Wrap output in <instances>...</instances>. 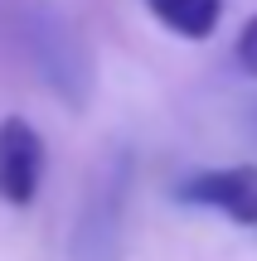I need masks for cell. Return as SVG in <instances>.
<instances>
[{"label": "cell", "instance_id": "1", "mask_svg": "<svg viewBox=\"0 0 257 261\" xmlns=\"http://www.w3.org/2000/svg\"><path fill=\"white\" fill-rule=\"evenodd\" d=\"M131 189H136V155L126 145L107 150L102 165L87 179L83 203H78L73 237H68V261H122Z\"/></svg>", "mask_w": 257, "mask_h": 261}, {"label": "cell", "instance_id": "2", "mask_svg": "<svg viewBox=\"0 0 257 261\" xmlns=\"http://www.w3.org/2000/svg\"><path fill=\"white\" fill-rule=\"evenodd\" d=\"M19 39H25L29 63L49 83V92L73 112H83L92 97V54H87V39L73 29V19L49 0H29L19 10Z\"/></svg>", "mask_w": 257, "mask_h": 261}, {"label": "cell", "instance_id": "5", "mask_svg": "<svg viewBox=\"0 0 257 261\" xmlns=\"http://www.w3.org/2000/svg\"><path fill=\"white\" fill-rule=\"evenodd\" d=\"M223 5H228V0H146V10H151L155 19H160L170 34L190 39V44H199V39H209L214 29H219Z\"/></svg>", "mask_w": 257, "mask_h": 261}, {"label": "cell", "instance_id": "4", "mask_svg": "<svg viewBox=\"0 0 257 261\" xmlns=\"http://www.w3.org/2000/svg\"><path fill=\"white\" fill-rule=\"evenodd\" d=\"M44 189V136L25 116L0 121V203L29 208Z\"/></svg>", "mask_w": 257, "mask_h": 261}, {"label": "cell", "instance_id": "6", "mask_svg": "<svg viewBox=\"0 0 257 261\" xmlns=\"http://www.w3.org/2000/svg\"><path fill=\"white\" fill-rule=\"evenodd\" d=\"M233 58H238V68L248 77H257V15L248 19V24L238 29V44H233Z\"/></svg>", "mask_w": 257, "mask_h": 261}, {"label": "cell", "instance_id": "3", "mask_svg": "<svg viewBox=\"0 0 257 261\" xmlns=\"http://www.w3.org/2000/svg\"><path fill=\"white\" fill-rule=\"evenodd\" d=\"M175 203L184 208H214L238 227H257V165H223L175 184Z\"/></svg>", "mask_w": 257, "mask_h": 261}]
</instances>
